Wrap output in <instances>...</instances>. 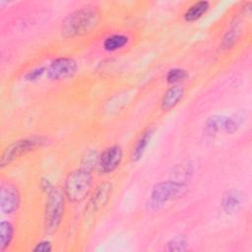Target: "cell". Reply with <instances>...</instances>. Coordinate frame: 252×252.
I'll return each instance as SVG.
<instances>
[{
	"label": "cell",
	"mask_w": 252,
	"mask_h": 252,
	"mask_svg": "<svg viewBox=\"0 0 252 252\" xmlns=\"http://www.w3.org/2000/svg\"><path fill=\"white\" fill-rule=\"evenodd\" d=\"M186 189L185 183L176 180L161 181L156 184L150 195V207L158 209L175 197H178Z\"/></svg>",
	"instance_id": "obj_5"
},
{
	"label": "cell",
	"mask_w": 252,
	"mask_h": 252,
	"mask_svg": "<svg viewBox=\"0 0 252 252\" xmlns=\"http://www.w3.org/2000/svg\"><path fill=\"white\" fill-rule=\"evenodd\" d=\"M243 202V194L235 188L227 190L221 198V208L227 215L235 214L239 211Z\"/></svg>",
	"instance_id": "obj_10"
},
{
	"label": "cell",
	"mask_w": 252,
	"mask_h": 252,
	"mask_svg": "<svg viewBox=\"0 0 252 252\" xmlns=\"http://www.w3.org/2000/svg\"><path fill=\"white\" fill-rule=\"evenodd\" d=\"M112 193V184L105 182L99 184L93 192L88 206L86 207L88 213L96 214L101 211L110 200Z\"/></svg>",
	"instance_id": "obj_9"
},
{
	"label": "cell",
	"mask_w": 252,
	"mask_h": 252,
	"mask_svg": "<svg viewBox=\"0 0 252 252\" xmlns=\"http://www.w3.org/2000/svg\"><path fill=\"white\" fill-rule=\"evenodd\" d=\"M188 242L185 236L176 235L167 241L165 250L169 252H182L187 250Z\"/></svg>",
	"instance_id": "obj_17"
},
{
	"label": "cell",
	"mask_w": 252,
	"mask_h": 252,
	"mask_svg": "<svg viewBox=\"0 0 252 252\" xmlns=\"http://www.w3.org/2000/svg\"><path fill=\"white\" fill-rule=\"evenodd\" d=\"M210 9V2L208 1H198L193 3L188 7L183 15V18L186 22L192 23L200 18H202Z\"/></svg>",
	"instance_id": "obj_12"
},
{
	"label": "cell",
	"mask_w": 252,
	"mask_h": 252,
	"mask_svg": "<svg viewBox=\"0 0 252 252\" xmlns=\"http://www.w3.org/2000/svg\"><path fill=\"white\" fill-rule=\"evenodd\" d=\"M14 225L9 220L0 222V250L5 251L14 238Z\"/></svg>",
	"instance_id": "obj_15"
},
{
	"label": "cell",
	"mask_w": 252,
	"mask_h": 252,
	"mask_svg": "<svg viewBox=\"0 0 252 252\" xmlns=\"http://www.w3.org/2000/svg\"><path fill=\"white\" fill-rule=\"evenodd\" d=\"M46 139L42 136H30L17 140L4 149L1 157V167L8 166L21 157L43 147Z\"/></svg>",
	"instance_id": "obj_4"
},
{
	"label": "cell",
	"mask_w": 252,
	"mask_h": 252,
	"mask_svg": "<svg viewBox=\"0 0 252 252\" xmlns=\"http://www.w3.org/2000/svg\"><path fill=\"white\" fill-rule=\"evenodd\" d=\"M128 41H129V38L127 35L122 33H114L107 36L103 40L102 47L104 50L108 52H113L124 47L128 43Z\"/></svg>",
	"instance_id": "obj_14"
},
{
	"label": "cell",
	"mask_w": 252,
	"mask_h": 252,
	"mask_svg": "<svg viewBox=\"0 0 252 252\" xmlns=\"http://www.w3.org/2000/svg\"><path fill=\"white\" fill-rule=\"evenodd\" d=\"M243 116H230V117H225L224 123H223V129L222 131L227 133V134H233L237 131L240 123H241V118Z\"/></svg>",
	"instance_id": "obj_20"
},
{
	"label": "cell",
	"mask_w": 252,
	"mask_h": 252,
	"mask_svg": "<svg viewBox=\"0 0 252 252\" xmlns=\"http://www.w3.org/2000/svg\"><path fill=\"white\" fill-rule=\"evenodd\" d=\"M40 188L43 192L48 194L54 188V186L52 185V183L47 178H42L40 180Z\"/></svg>",
	"instance_id": "obj_23"
},
{
	"label": "cell",
	"mask_w": 252,
	"mask_h": 252,
	"mask_svg": "<svg viewBox=\"0 0 252 252\" xmlns=\"http://www.w3.org/2000/svg\"><path fill=\"white\" fill-rule=\"evenodd\" d=\"M51 250H52V244L49 240H42L38 242L33 248V251H36V252H49Z\"/></svg>",
	"instance_id": "obj_22"
},
{
	"label": "cell",
	"mask_w": 252,
	"mask_h": 252,
	"mask_svg": "<svg viewBox=\"0 0 252 252\" xmlns=\"http://www.w3.org/2000/svg\"><path fill=\"white\" fill-rule=\"evenodd\" d=\"M100 13L94 6H85L69 14L62 22L61 34L65 38L85 35L98 24Z\"/></svg>",
	"instance_id": "obj_1"
},
{
	"label": "cell",
	"mask_w": 252,
	"mask_h": 252,
	"mask_svg": "<svg viewBox=\"0 0 252 252\" xmlns=\"http://www.w3.org/2000/svg\"><path fill=\"white\" fill-rule=\"evenodd\" d=\"M21 206V194L16 185L12 183L3 184L0 194V208L6 214H14Z\"/></svg>",
	"instance_id": "obj_8"
},
{
	"label": "cell",
	"mask_w": 252,
	"mask_h": 252,
	"mask_svg": "<svg viewBox=\"0 0 252 252\" xmlns=\"http://www.w3.org/2000/svg\"><path fill=\"white\" fill-rule=\"evenodd\" d=\"M94 185V178L89 168L73 170L64 181L63 193L66 199L74 204L83 202L89 197Z\"/></svg>",
	"instance_id": "obj_2"
},
{
	"label": "cell",
	"mask_w": 252,
	"mask_h": 252,
	"mask_svg": "<svg viewBox=\"0 0 252 252\" xmlns=\"http://www.w3.org/2000/svg\"><path fill=\"white\" fill-rule=\"evenodd\" d=\"M186 77H187L186 70L182 68H173L167 72L165 76V80H166V83L169 85H178V83L183 81Z\"/></svg>",
	"instance_id": "obj_19"
},
{
	"label": "cell",
	"mask_w": 252,
	"mask_h": 252,
	"mask_svg": "<svg viewBox=\"0 0 252 252\" xmlns=\"http://www.w3.org/2000/svg\"><path fill=\"white\" fill-rule=\"evenodd\" d=\"M224 119H225V116H222V115L211 116L205 124L206 134L212 136V135L217 134L220 131H222Z\"/></svg>",
	"instance_id": "obj_16"
},
{
	"label": "cell",
	"mask_w": 252,
	"mask_h": 252,
	"mask_svg": "<svg viewBox=\"0 0 252 252\" xmlns=\"http://www.w3.org/2000/svg\"><path fill=\"white\" fill-rule=\"evenodd\" d=\"M183 95H184L183 87L179 85H172L163 94L160 101V108L164 111L171 110L180 102Z\"/></svg>",
	"instance_id": "obj_11"
},
{
	"label": "cell",
	"mask_w": 252,
	"mask_h": 252,
	"mask_svg": "<svg viewBox=\"0 0 252 252\" xmlns=\"http://www.w3.org/2000/svg\"><path fill=\"white\" fill-rule=\"evenodd\" d=\"M123 151L119 145L106 148L97 158V166L101 173L108 174L118 168L122 161Z\"/></svg>",
	"instance_id": "obj_7"
},
{
	"label": "cell",
	"mask_w": 252,
	"mask_h": 252,
	"mask_svg": "<svg viewBox=\"0 0 252 252\" xmlns=\"http://www.w3.org/2000/svg\"><path fill=\"white\" fill-rule=\"evenodd\" d=\"M78 71L77 62L70 57H58L51 61L46 69L47 77L52 81L72 78Z\"/></svg>",
	"instance_id": "obj_6"
},
{
	"label": "cell",
	"mask_w": 252,
	"mask_h": 252,
	"mask_svg": "<svg viewBox=\"0 0 252 252\" xmlns=\"http://www.w3.org/2000/svg\"><path fill=\"white\" fill-rule=\"evenodd\" d=\"M46 72V69L44 67H36L32 70H31L30 72L27 73L26 75V80L30 81V82H34L37 81L38 79H40L42 77V75Z\"/></svg>",
	"instance_id": "obj_21"
},
{
	"label": "cell",
	"mask_w": 252,
	"mask_h": 252,
	"mask_svg": "<svg viewBox=\"0 0 252 252\" xmlns=\"http://www.w3.org/2000/svg\"><path fill=\"white\" fill-rule=\"evenodd\" d=\"M47 195L44 206V229L47 233H54L61 225L65 212V195L63 191L53 188Z\"/></svg>",
	"instance_id": "obj_3"
},
{
	"label": "cell",
	"mask_w": 252,
	"mask_h": 252,
	"mask_svg": "<svg viewBox=\"0 0 252 252\" xmlns=\"http://www.w3.org/2000/svg\"><path fill=\"white\" fill-rule=\"evenodd\" d=\"M240 34V29L237 26L231 27L223 35L221 40V45L223 48H229L231 47L236 40L238 39Z\"/></svg>",
	"instance_id": "obj_18"
},
{
	"label": "cell",
	"mask_w": 252,
	"mask_h": 252,
	"mask_svg": "<svg viewBox=\"0 0 252 252\" xmlns=\"http://www.w3.org/2000/svg\"><path fill=\"white\" fill-rule=\"evenodd\" d=\"M154 134V130L153 129H148L145 132H143V134L139 137V139L137 140L133 151H132V155H131V158L132 161H138L144 155V153L146 152V149L149 146V143L153 137Z\"/></svg>",
	"instance_id": "obj_13"
}]
</instances>
